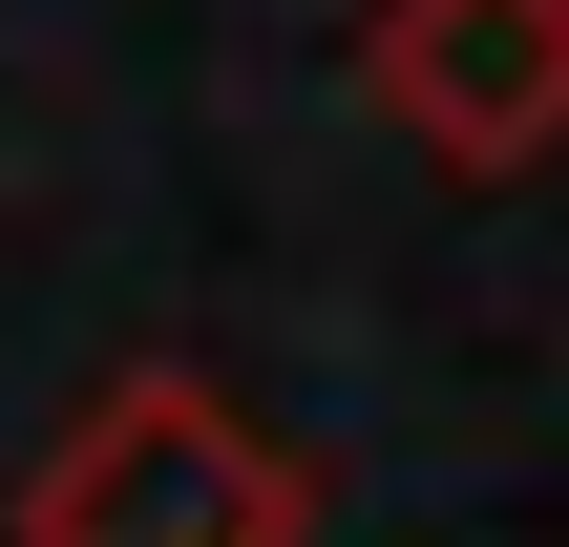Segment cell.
Masks as SVG:
<instances>
[{
  "instance_id": "6da1fadb",
  "label": "cell",
  "mask_w": 569,
  "mask_h": 547,
  "mask_svg": "<svg viewBox=\"0 0 569 547\" xmlns=\"http://www.w3.org/2000/svg\"><path fill=\"white\" fill-rule=\"evenodd\" d=\"M21 547H317V464L211 358H127L21 464Z\"/></svg>"
},
{
  "instance_id": "7a4b0ae2",
  "label": "cell",
  "mask_w": 569,
  "mask_h": 547,
  "mask_svg": "<svg viewBox=\"0 0 569 547\" xmlns=\"http://www.w3.org/2000/svg\"><path fill=\"white\" fill-rule=\"evenodd\" d=\"M359 84L443 190H528L569 148V0H359Z\"/></svg>"
}]
</instances>
